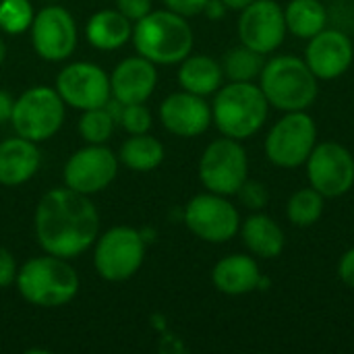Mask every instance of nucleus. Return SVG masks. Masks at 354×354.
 Returning <instances> with one entry per match:
<instances>
[{
  "label": "nucleus",
  "mask_w": 354,
  "mask_h": 354,
  "mask_svg": "<svg viewBox=\"0 0 354 354\" xmlns=\"http://www.w3.org/2000/svg\"><path fill=\"white\" fill-rule=\"evenodd\" d=\"M100 232V214L89 195L73 189L48 191L35 209V236L48 255L73 259L89 249Z\"/></svg>",
  "instance_id": "nucleus-1"
},
{
  "label": "nucleus",
  "mask_w": 354,
  "mask_h": 354,
  "mask_svg": "<svg viewBox=\"0 0 354 354\" xmlns=\"http://www.w3.org/2000/svg\"><path fill=\"white\" fill-rule=\"evenodd\" d=\"M266 100L280 112L309 110L319 93V79L311 73L303 56L278 54L266 60L257 79Z\"/></svg>",
  "instance_id": "nucleus-2"
},
{
  "label": "nucleus",
  "mask_w": 354,
  "mask_h": 354,
  "mask_svg": "<svg viewBox=\"0 0 354 354\" xmlns=\"http://www.w3.org/2000/svg\"><path fill=\"white\" fill-rule=\"evenodd\" d=\"M270 108L257 83L230 81L214 93L212 122L224 137L245 141L263 129Z\"/></svg>",
  "instance_id": "nucleus-3"
},
{
  "label": "nucleus",
  "mask_w": 354,
  "mask_h": 354,
  "mask_svg": "<svg viewBox=\"0 0 354 354\" xmlns=\"http://www.w3.org/2000/svg\"><path fill=\"white\" fill-rule=\"evenodd\" d=\"M133 44L139 56L153 64H180L193 52V29L185 17L164 8L135 21Z\"/></svg>",
  "instance_id": "nucleus-4"
},
{
  "label": "nucleus",
  "mask_w": 354,
  "mask_h": 354,
  "mask_svg": "<svg viewBox=\"0 0 354 354\" xmlns=\"http://www.w3.org/2000/svg\"><path fill=\"white\" fill-rule=\"evenodd\" d=\"M17 288L21 297L44 309H54L71 303L79 290V276L66 263V259L56 255L33 257L23 263L17 272Z\"/></svg>",
  "instance_id": "nucleus-5"
},
{
  "label": "nucleus",
  "mask_w": 354,
  "mask_h": 354,
  "mask_svg": "<svg viewBox=\"0 0 354 354\" xmlns=\"http://www.w3.org/2000/svg\"><path fill=\"white\" fill-rule=\"evenodd\" d=\"M317 145V124L307 110L284 112L268 131L263 151L276 168L292 170L305 166Z\"/></svg>",
  "instance_id": "nucleus-6"
},
{
  "label": "nucleus",
  "mask_w": 354,
  "mask_h": 354,
  "mask_svg": "<svg viewBox=\"0 0 354 354\" xmlns=\"http://www.w3.org/2000/svg\"><path fill=\"white\" fill-rule=\"evenodd\" d=\"M64 102L56 89L46 85L31 87L23 91L12 106V129L19 137L33 143L50 139L64 120Z\"/></svg>",
  "instance_id": "nucleus-7"
},
{
  "label": "nucleus",
  "mask_w": 354,
  "mask_h": 354,
  "mask_svg": "<svg viewBox=\"0 0 354 354\" xmlns=\"http://www.w3.org/2000/svg\"><path fill=\"white\" fill-rule=\"evenodd\" d=\"M249 178V156L241 141L224 137L212 141L199 160L201 185L218 195L232 197Z\"/></svg>",
  "instance_id": "nucleus-8"
},
{
  "label": "nucleus",
  "mask_w": 354,
  "mask_h": 354,
  "mask_svg": "<svg viewBox=\"0 0 354 354\" xmlns=\"http://www.w3.org/2000/svg\"><path fill=\"white\" fill-rule=\"evenodd\" d=\"M145 257V241L139 230L131 226H116L97 239L93 266L108 282H122L133 278Z\"/></svg>",
  "instance_id": "nucleus-9"
},
{
  "label": "nucleus",
  "mask_w": 354,
  "mask_h": 354,
  "mask_svg": "<svg viewBox=\"0 0 354 354\" xmlns=\"http://www.w3.org/2000/svg\"><path fill=\"white\" fill-rule=\"evenodd\" d=\"M187 228L201 241L222 245L241 230V214L228 197L218 193H199L185 207Z\"/></svg>",
  "instance_id": "nucleus-10"
},
{
  "label": "nucleus",
  "mask_w": 354,
  "mask_h": 354,
  "mask_svg": "<svg viewBox=\"0 0 354 354\" xmlns=\"http://www.w3.org/2000/svg\"><path fill=\"white\" fill-rule=\"evenodd\" d=\"M309 185L326 199H338L354 187V156L338 141H322L305 162Z\"/></svg>",
  "instance_id": "nucleus-11"
},
{
  "label": "nucleus",
  "mask_w": 354,
  "mask_h": 354,
  "mask_svg": "<svg viewBox=\"0 0 354 354\" xmlns=\"http://www.w3.org/2000/svg\"><path fill=\"white\" fill-rule=\"evenodd\" d=\"M236 33L241 44L251 50L263 56L274 54L288 35L282 4L276 0H253L241 10Z\"/></svg>",
  "instance_id": "nucleus-12"
},
{
  "label": "nucleus",
  "mask_w": 354,
  "mask_h": 354,
  "mask_svg": "<svg viewBox=\"0 0 354 354\" xmlns=\"http://www.w3.org/2000/svg\"><path fill=\"white\" fill-rule=\"evenodd\" d=\"M56 91L66 106L81 112L102 108L112 97L110 77L102 66L91 62L66 64L56 77Z\"/></svg>",
  "instance_id": "nucleus-13"
},
{
  "label": "nucleus",
  "mask_w": 354,
  "mask_h": 354,
  "mask_svg": "<svg viewBox=\"0 0 354 354\" xmlns=\"http://www.w3.org/2000/svg\"><path fill=\"white\" fill-rule=\"evenodd\" d=\"M116 172L118 162L112 149H108L104 143H89L87 147L75 151L64 164V183L77 193L93 195L110 187L116 178Z\"/></svg>",
  "instance_id": "nucleus-14"
},
{
  "label": "nucleus",
  "mask_w": 354,
  "mask_h": 354,
  "mask_svg": "<svg viewBox=\"0 0 354 354\" xmlns=\"http://www.w3.org/2000/svg\"><path fill=\"white\" fill-rule=\"evenodd\" d=\"M31 44L37 56L50 62L66 60L77 46V23L62 6L41 8L31 23Z\"/></svg>",
  "instance_id": "nucleus-15"
},
{
  "label": "nucleus",
  "mask_w": 354,
  "mask_h": 354,
  "mask_svg": "<svg viewBox=\"0 0 354 354\" xmlns=\"http://www.w3.org/2000/svg\"><path fill=\"white\" fill-rule=\"evenodd\" d=\"M303 58L319 81H336L353 66L354 44L344 31L326 27L307 39Z\"/></svg>",
  "instance_id": "nucleus-16"
},
{
  "label": "nucleus",
  "mask_w": 354,
  "mask_h": 354,
  "mask_svg": "<svg viewBox=\"0 0 354 354\" xmlns=\"http://www.w3.org/2000/svg\"><path fill=\"white\" fill-rule=\"evenodd\" d=\"M160 120L164 129L176 137H199L212 124V104L183 89L170 93L160 104Z\"/></svg>",
  "instance_id": "nucleus-17"
},
{
  "label": "nucleus",
  "mask_w": 354,
  "mask_h": 354,
  "mask_svg": "<svg viewBox=\"0 0 354 354\" xmlns=\"http://www.w3.org/2000/svg\"><path fill=\"white\" fill-rule=\"evenodd\" d=\"M158 85L156 64L143 56H131L116 64L110 75L112 97L120 104H145Z\"/></svg>",
  "instance_id": "nucleus-18"
},
{
  "label": "nucleus",
  "mask_w": 354,
  "mask_h": 354,
  "mask_svg": "<svg viewBox=\"0 0 354 354\" xmlns=\"http://www.w3.org/2000/svg\"><path fill=\"white\" fill-rule=\"evenodd\" d=\"M212 282L218 292L228 297H245L266 284L257 259L243 253L222 257L212 270Z\"/></svg>",
  "instance_id": "nucleus-19"
},
{
  "label": "nucleus",
  "mask_w": 354,
  "mask_h": 354,
  "mask_svg": "<svg viewBox=\"0 0 354 354\" xmlns=\"http://www.w3.org/2000/svg\"><path fill=\"white\" fill-rule=\"evenodd\" d=\"M241 239L247 251L257 259H276L286 247L282 226L266 212H253L241 222Z\"/></svg>",
  "instance_id": "nucleus-20"
},
{
  "label": "nucleus",
  "mask_w": 354,
  "mask_h": 354,
  "mask_svg": "<svg viewBox=\"0 0 354 354\" xmlns=\"http://www.w3.org/2000/svg\"><path fill=\"white\" fill-rule=\"evenodd\" d=\"M39 168V149L23 137L4 139L0 143V185L17 187L27 183Z\"/></svg>",
  "instance_id": "nucleus-21"
},
{
  "label": "nucleus",
  "mask_w": 354,
  "mask_h": 354,
  "mask_svg": "<svg viewBox=\"0 0 354 354\" xmlns=\"http://www.w3.org/2000/svg\"><path fill=\"white\" fill-rule=\"evenodd\" d=\"M224 81L222 64L207 54H189L178 66V83L185 91L207 97L214 95Z\"/></svg>",
  "instance_id": "nucleus-22"
},
{
  "label": "nucleus",
  "mask_w": 354,
  "mask_h": 354,
  "mask_svg": "<svg viewBox=\"0 0 354 354\" xmlns=\"http://www.w3.org/2000/svg\"><path fill=\"white\" fill-rule=\"evenodd\" d=\"M133 35V21H129L118 10H100L95 12L85 27L87 41L104 52L122 48Z\"/></svg>",
  "instance_id": "nucleus-23"
},
{
  "label": "nucleus",
  "mask_w": 354,
  "mask_h": 354,
  "mask_svg": "<svg viewBox=\"0 0 354 354\" xmlns=\"http://www.w3.org/2000/svg\"><path fill=\"white\" fill-rule=\"evenodd\" d=\"M282 8L288 33L299 39H309L328 27V10L322 0H288Z\"/></svg>",
  "instance_id": "nucleus-24"
},
{
  "label": "nucleus",
  "mask_w": 354,
  "mask_h": 354,
  "mask_svg": "<svg viewBox=\"0 0 354 354\" xmlns=\"http://www.w3.org/2000/svg\"><path fill=\"white\" fill-rule=\"evenodd\" d=\"M164 145L156 137L143 133V135H131L120 147V160L127 168L137 172H149L158 168L164 162Z\"/></svg>",
  "instance_id": "nucleus-25"
},
{
  "label": "nucleus",
  "mask_w": 354,
  "mask_h": 354,
  "mask_svg": "<svg viewBox=\"0 0 354 354\" xmlns=\"http://www.w3.org/2000/svg\"><path fill=\"white\" fill-rule=\"evenodd\" d=\"M326 212V197L311 185L295 191L286 201V218L297 228L315 226Z\"/></svg>",
  "instance_id": "nucleus-26"
},
{
  "label": "nucleus",
  "mask_w": 354,
  "mask_h": 354,
  "mask_svg": "<svg viewBox=\"0 0 354 354\" xmlns=\"http://www.w3.org/2000/svg\"><path fill=\"white\" fill-rule=\"evenodd\" d=\"M222 71L228 81H243V83H255L263 71L266 56L251 50L245 44H239L230 48L222 58Z\"/></svg>",
  "instance_id": "nucleus-27"
},
{
  "label": "nucleus",
  "mask_w": 354,
  "mask_h": 354,
  "mask_svg": "<svg viewBox=\"0 0 354 354\" xmlns=\"http://www.w3.org/2000/svg\"><path fill=\"white\" fill-rule=\"evenodd\" d=\"M114 124H116V120L110 116V112L104 106L91 108V110H83V114L79 118V133L87 143L102 145L112 137Z\"/></svg>",
  "instance_id": "nucleus-28"
},
{
  "label": "nucleus",
  "mask_w": 354,
  "mask_h": 354,
  "mask_svg": "<svg viewBox=\"0 0 354 354\" xmlns=\"http://www.w3.org/2000/svg\"><path fill=\"white\" fill-rule=\"evenodd\" d=\"M33 6L29 0H0V29L4 33L17 35L31 27Z\"/></svg>",
  "instance_id": "nucleus-29"
},
{
  "label": "nucleus",
  "mask_w": 354,
  "mask_h": 354,
  "mask_svg": "<svg viewBox=\"0 0 354 354\" xmlns=\"http://www.w3.org/2000/svg\"><path fill=\"white\" fill-rule=\"evenodd\" d=\"M236 197H239V203L251 212H263L270 203L268 185L261 180H253V178H247L241 185V189L236 191Z\"/></svg>",
  "instance_id": "nucleus-30"
},
{
  "label": "nucleus",
  "mask_w": 354,
  "mask_h": 354,
  "mask_svg": "<svg viewBox=\"0 0 354 354\" xmlns=\"http://www.w3.org/2000/svg\"><path fill=\"white\" fill-rule=\"evenodd\" d=\"M118 122L129 135H143L151 129V112L143 104H127L122 106Z\"/></svg>",
  "instance_id": "nucleus-31"
},
{
  "label": "nucleus",
  "mask_w": 354,
  "mask_h": 354,
  "mask_svg": "<svg viewBox=\"0 0 354 354\" xmlns=\"http://www.w3.org/2000/svg\"><path fill=\"white\" fill-rule=\"evenodd\" d=\"M116 10L129 21H139L151 10V0H116Z\"/></svg>",
  "instance_id": "nucleus-32"
},
{
  "label": "nucleus",
  "mask_w": 354,
  "mask_h": 354,
  "mask_svg": "<svg viewBox=\"0 0 354 354\" xmlns=\"http://www.w3.org/2000/svg\"><path fill=\"white\" fill-rule=\"evenodd\" d=\"M166 8L180 15V17H197L203 15V8L207 4V0H164Z\"/></svg>",
  "instance_id": "nucleus-33"
},
{
  "label": "nucleus",
  "mask_w": 354,
  "mask_h": 354,
  "mask_svg": "<svg viewBox=\"0 0 354 354\" xmlns=\"http://www.w3.org/2000/svg\"><path fill=\"white\" fill-rule=\"evenodd\" d=\"M17 263L15 257L10 255V251H6L4 247H0V288L10 286L17 280Z\"/></svg>",
  "instance_id": "nucleus-34"
},
{
  "label": "nucleus",
  "mask_w": 354,
  "mask_h": 354,
  "mask_svg": "<svg viewBox=\"0 0 354 354\" xmlns=\"http://www.w3.org/2000/svg\"><path fill=\"white\" fill-rule=\"evenodd\" d=\"M338 278L344 286L354 290V247L342 253V257L338 261Z\"/></svg>",
  "instance_id": "nucleus-35"
},
{
  "label": "nucleus",
  "mask_w": 354,
  "mask_h": 354,
  "mask_svg": "<svg viewBox=\"0 0 354 354\" xmlns=\"http://www.w3.org/2000/svg\"><path fill=\"white\" fill-rule=\"evenodd\" d=\"M12 106H15V100L10 97V93L4 91V89H0V124L10 120V116H12Z\"/></svg>",
  "instance_id": "nucleus-36"
},
{
  "label": "nucleus",
  "mask_w": 354,
  "mask_h": 354,
  "mask_svg": "<svg viewBox=\"0 0 354 354\" xmlns=\"http://www.w3.org/2000/svg\"><path fill=\"white\" fill-rule=\"evenodd\" d=\"M226 6H224V2L222 0H207V4H205V8H203V15L207 17V19H212V21H218V19H222L224 15H226Z\"/></svg>",
  "instance_id": "nucleus-37"
},
{
  "label": "nucleus",
  "mask_w": 354,
  "mask_h": 354,
  "mask_svg": "<svg viewBox=\"0 0 354 354\" xmlns=\"http://www.w3.org/2000/svg\"><path fill=\"white\" fill-rule=\"evenodd\" d=\"M224 2V6L228 8V10H236V12H241L243 8H247L253 0H222Z\"/></svg>",
  "instance_id": "nucleus-38"
},
{
  "label": "nucleus",
  "mask_w": 354,
  "mask_h": 354,
  "mask_svg": "<svg viewBox=\"0 0 354 354\" xmlns=\"http://www.w3.org/2000/svg\"><path fill=\"white\" fill-rule=\"evenodd\" d=\"M4 58H6V44L0 39V64L4 62Z\"/></svg>",
  "instance_id": "nucleus-39"
},
{
  "label": "nucleus",
  "mask_w": 354,
  "mask_h": 354,
  "mask_svg": "<svg viewBox=\"0 0 354 354\" xmlns=\"http://www.w3.org/2000/svg\"><path fill=\"white\" fill-rule=\"evenodd\" d=\"M48 2H54V0H48Z\"/></svg>",
  "instance_id": "nucleus-40"
}]
</instances>
